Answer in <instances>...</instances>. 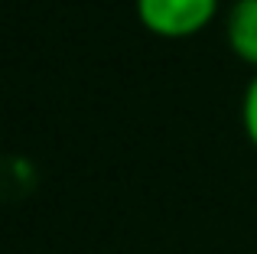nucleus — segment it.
Instances as JSON below:
<instances>
[{"label": "nucleus", "instance_id": "nucleus-1", "mask_svg": "<svg viewBox=\"0 0 257 254\" xmlns=\"http://www.w3.org/2000/svg\"><path fill=\"white\" fill-rule=\"evenodd\" d=\"M218 0H137V17L150 33L166 39L192 36L215 17Z\"/></svg>", "mask_w": 257, "mask_h": 254}, {"label": "nucleus", "instance_id": "nucleus-2", "mask_svg": "<svg viewBox=\"0 0 257 254\" xmlns=\"http://www.w3.org/2000/svg\"><path fill=\"white\" fill-rule=\"evenodd\" d=\"M228 43L244 62L257 65V0H238L228 13Z\"/></svg>", "mask_w": 257, "mask_h": 254}, {"label": "nucleus", "instance_id": "nucleus-3", "mask_svg": "<svg viewBox=\"0 0 257 254\" xmlns=\"http://www.w3.org/2000/svg\"><path fill=\"white\" fill-rule=\"evenodd\" d=\"M241 117H244V134H247V140L257 147V75L251 78V85H247V91H244Z\"/></svg>", "mask_w": 257, "mask_h": 254}]
</instances>
